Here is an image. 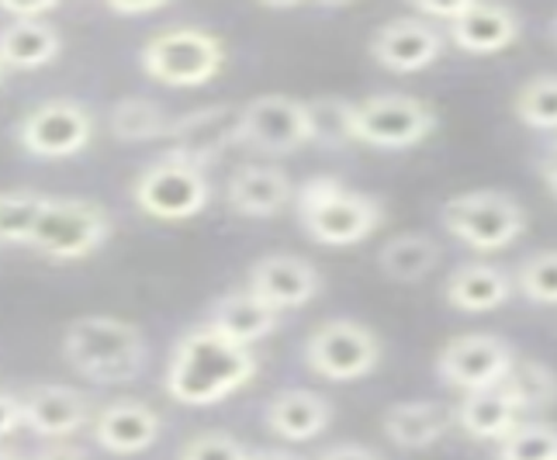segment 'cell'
<instances>
[{"mask_svg":"<svg viewBox=\"0 0 557 460\" xmlns=\"http://www.w3.org/2000/svg\"><path fill=\"white\" fill-rule=\"evenodd\" d=\"M22 423V398L0 388V439H8L11 433H17Z\"/></svg>","mask_w":557,"mask_h":460,"instance_id":"e575fe53","label":"cell"},{"mask_svg":"<svg viewBox=\"0 0 557 460\" xmlns=\"http://www.w3.org/2000/svg\"><path fill=\"white\" fill-rule=\"evenodd\" d=\"M436 263H440V243L430 239L426 233L392 236L377 253L381 274L398 284H416L422 277H430L436 271Z\"/></svg>","mask_w":557,"mask_h":460,"instance_id":"484cf974","label":"cell"},{"mask_svg":"<svg viewBox=\"0 0 557 460\" xmlns=\"http://www.w3.org/2000/svg\"><path fill=\"white\" fill-rule=\"evenodd\" d=\"M541 181L547 184V190H550L554 201H557V136L547 142L544 157H541Z\"/></svg>","mask_w":557,"mask_h":460,"instance_id":"f35d334b","label":"cell"},{"mask_svg":"<svg viewBox=\"0 0 557 460\" xmlns=\"http://www.w3.org/2000/svg\"><path fill=\"white\" fill-rule=\"evenodd\" d=\"M295 215L305 236L319 246H357L384 222V204L336 177H312L295 190Z\"/></svg>","mask_w":557,"mask_h":460,"instance_id":"3957f363","label":"cell"},{"mask_svg":"<svg viewBox=\"0 0 557 460\" xmlns=\"http://www.w3.org/2000/svg\"><path fill=\"white\" fill-rule=\"evenodd\" d=\"M454 423V412L440 401H398L384 412V436L401 450H430L436 439H444Z\"/></svg>","mask_w":557,"mask_h":460,"instance_id":"603a6c76","label":"cell"},{"mask_svg":"<svg viewBox=\"0 0 557 460\" xmlns=\"http://www.w3.org/2000/svg\"><path fill=\"white\" fill-rule=\"evenodd\" d=\"M132 201L143 215L160 222H187L201 215L211 201L208 170L190 163L177 152H163L132 184Z\"/></svg>","mask_w":557,"mask_h":460,"instance_id":"5b68a950","label":"cell"},{"mask_svg":"<svg viewBox=\"0 0 557 460\" xmlns=\"http://www.w3.org/2000/svg\"><path fill=\"white\" fill-rule=\"evenodd\" d=\"M160 430H163L160 412L136 398H119L94 415V444L114 457H132L149 450L157 444Z\"/></svg>","mask_w":557,"mask_h":460,"instance_id":"2e32d148","label":"cell"},{"mask_svg":"<svg viewBox=\"0 0 557 460\" xmlns=\"http://www.w3.org/2000/svg\"><path fill=\"white\" fill-rule=\"evenodd\" d=\"M143 73L166 87H201L215 80L225 63V46L205 28H166L143 46Z\"/></svg>","mask_w":557,"mask_h":460,"instance_id":"8992f818","label":"cell"},{"mask_svg":"<svg viewBox=\"0 0 557 460\" xmlns=\"http://www.w3.org/2000/svg\"><path fill=\"white\" fill-rule=\"evenodd\" d=\"M90 419V401L76 388L38 385L28 395H22V423L46 439H66L81 426H87Z\"/></svg>","mask_w":557,"mask_h":460,"instance_id":"ac0fdd59","label":"cell"},{"mask_svg":"<svg viewBox=\"0 0 557 460\" xmlns=\"http://www.w3.org/2000/svg\"><path fill=\"white\" fill-rule=\"evenodd\" d=\"M309 111L305 101L287 98V94H260L243 104L239 146H249L267 157H287L301 146H309Z\"/></svg>","mask_w":557,"mask_h":460,"instance_id":"7c38bea8","label":"cell"},{"mask_svg":"<svg viewBox=\"0 0 557 460\" xmlns=\"http://www.w3.org/2000/svg\"><path fill=\"white\" fill-rule=\"evenodd\" d=\"M322 287V277L315 271V263H309L305 257H292V253H271L257 260L249 266V287L260 301L271 304L274 312H287V309H301L309 304Z\"/></svg>","mask_w":557,"mask_h":460,"instance_id":"9a60e30c","label":"cell"},{"mask_svg":"<svg viewBox=\"0 0 557 460\" xmlns=\"http://www.w3.org/2000/svg\"><path fill=\"white\" fill-rule=\"evenodd\" d=\"M498 460H557V426L520 423L498 439Z\"/></svg>","mask_w":557,"mask_h":460,"instance_id":"1f68e13d","label":"cell"},{"mask_svg":"<svg viewBox=\"0 0 557 460\" xmlns=\"http://www.w3.org/2000/svg\"><path fill=\"white\" fill-rule=\"evenodd\" d=\"M0 460H25L22 453H14V450H8V447H0Z\"/></svg>","mask_w":557,"mask_h":460,"instance_id":"b9f144b4","label":"cell"},{"mask_svg":"<svg viewBox=\"0 0 557 460\" xmlns=\"http://www.w3.org/2000/svg\"><path fill=\"white\" fill-rule=\"evenodd\" d=\"M0 11H4L11 22H38V17H46L55 11L52 0H42V4H0Z\"/></svg>","mask_w":557,"mask_h":460,"instance_id":"d590c367","label":"cell"},{"mask_svg":"<svg viewBox=\"0 0 557 460\" xmlns=\"http://www.w3.org/2000/svg\"><path fill=\"white\" fill-rule=\"evenodd\" d=\"M512 347L506 339L488 336V333H468V336H454L436 357V374L444 385L457 391H485L503 385V377L512 368Z\"/></svg>","mask_w":557,"mask_h":460,"instance_id":"8fae6325","label":"cell"},{"mask_svg":"<svg viewBox=\"0 0 557 460\" xmlns=\"http://www.w3.org/2000/svg\"><path fill=\"white\" fill-rule=\"evenodd\" d=\"M547 32H550V42L557 46V14L550 17V28H547Z\"/></svg>","mask_w":557,"mask_h":460,"instance_id":"7bdbcfd3","label":"cell"},{"mask_svg":"<svg viewBox=\"0 0 557 460\" xmlns=\"http://www.w3.org/2000/svg\"><path fill=\"white\" fill-rule=\"evenodd\" d=\"M503 391L520 412H544L557 406V374L533 357H516L503 377Z\"/></svg>","mask_w":557,"mask_h":460,"instance_id":"4316f807","label":"cell"},{"mask_svg":"<svg viewBox=\"0 0 557 460\" xmlns=\"http://www.w3.org/2000/svg\"><path fill=\"white\" fill-rule=\"evenodd\" d=\"M512 111L527 128L557 132V73H536L516 90Z\"/></svg>","mask_w":557,"mask_h":460,"instance_id":"f1b7e54d","label":"cell"},{"mask_svg":"<svg viewBox=\"0 0 557 460\" xmlns=\"http://www.w3.org/2000/svg\"><path fill=\"white\" fill-rule=\"evenodd\" d=\"M225 198L236 215L246 219H271L295 201V184L281 166L271 163H243L228 177Z\"/></svg>","mask_w":557,"mask_h":460,"instance_id":"d6986e66","label":"cell"},{"mask_svg":"<svg viewBox=\"0 0 557 460\" xmlns=\"http://www.w3.org/2000/svg\"><path fill=\"white\" fill-rule=\"evenodd\" d=\"M309 111V139L325 149H343L354 142V101L343 98H315L305 101Z\"/></svg>","mask_w":557,"mask_h":460,"instance_id":"f546056e","label":"cell"},{"mask_svg":"<svg viewBox=\"0 0 557 460\" xmlns=\"http://www.w3.org/2000/svg\"><path fill=\"white\" fill-rule=\"evenodd\" d=\"M249 460H301L298 453H292V450H253L249 453Z\"/></svg>","mask_w":557,"mask_h":460,"instance_id":"60d3db41","label":"cell"},{"mask_svg":"<svg viewBox=\"0 0 557 460\" xmlns=\"http://www.w3.org/2000/svg\"><path fill=\"white\" fill-rule=\"evenodd\" d=\"M35 460H87V453L76 444H63V439H55V444H46L42 450H38Z\"/></svg>","mask_w":557,"mask_h":460,"instance_id":"74e56055","label":"cell"},{"mask_svg":"<svg viewBox=\"0 0 557 460\" xmlns=\"http://www.w3.org/2000/svg\"><path fill=\"white\" fill-rule=\"evenodd\" d=\"M249 453H253V450H246L236 436L208 430V433L190 436L187 444L181 447L177 460H249Z\"/></svg>","mask_w":557,"mask_h":460,"instance_id":"836d02e7","label":"cell"},{"mask_svg":"<svg viewBox=\"0 0 557 460\" xmlns=\"http://www.w3.org/2000/svg\"><path fill=\"white\" fill-rule=\"evenodd\" d=\"M315 460H381L371 447H360V444H336L330 450H322Z\"/></svg>","mask_w":557,"mask_h":460,"instance_id":"8d00e7d4","label":"cell"},{"mask_svg":"<svg viewBox=\"0 0 557 460\" xmlns=\"http://www.w3.org/2000/svg\"><path fill=\"white\" fill-rule=\"evenodd\" d=\"M94 139V114L81 101L52 98L35 104L22 122H17V142L25 152L42 160H66L76 157Z\"/></svg>","mask_w":557,"mask_h":460,"instance_id":"30bf717a","label":"cell"},{"mask_svg":"<svg viewBox=\"0 0 557 460\" xmlns=\"http://www.w3.org/2000/svg\"><path fill=\"white\" fill-rule=\"evenodd\" d=\"M512 274L495 263H460L444 284V298L457 312H495L512 298Z\"/></svg>","mask_w":557,"mask_h":460,"instance_id":"44dd1931","label":"cell"},{"mask_svg":"<svg viewBox=\"0 0 557 460\" xmlns=\"http://www.w3.org/2000/svg\"><path fill=\"white\" fill-rule=\"evenodd\" d=\"M111 14H122V17H139V14H157L163 11V0H149V4H111Z\"/></svg>","mask_w":557,"mask_h":460,"instance_id":"ab89813d","label":"cell"},{"mask_svg":"<svg viewBox=\"0 0 557 460\" xmlns=\"http://www.w3.org/2000/svg\"><path fill=\"white\" fill-rule=\"evenodd\" d=\"M454 423L474 439H506L516 426L523 423V412L512 406V398L503 391V385L471 391L460 398V406L454 409Z\"/></svg>","mask_w":557,"mask_h":460,"instance_id":"cb8c5ba5","label":"cell"},{"mask_svg":"<svg viewBox=\"0 0 557 460\" xmlns=\"http://www.w3.org/2000/svg\"><path fill=\"white\" fill-rule=\"evenodd\" d=\"M0 76H4V63H0Z\"/></svg>","mask_w":557,"mask_h":460,"instance_id":"ee69618b","label":"cell"},{"mask_svg":"<svg viewBox=\"0 0 557 460\" xmlns=\"http://www.w3.org/2000/svg\"><path fill=\"white\" fill-rule=\"evenodd\" d=\"M111 239V215L98 201L84 198H49L32 243L49 260H84Z\"/></svg>","mask_w":557,"mask_h":460,"instance_id":"52a82bcc","label":"cell"},{"mask_svg":"<svg viewBox=\"0 0 557 460\" xmlns=\"http://www.w3.org/2000/svg\"><path fill=\"white\" fill-rule=\"evenodd\" d=\"M512 284L520 287V295L536 304H557V249H544L520 263Z\"/></svg>","mask_w":557,"mask_h":460,"instance_id":"d6a6232c","label":"cell"},{"mask_svg":"<svg viewBox=\"0 0 557 460\" xmlns=\"http://www.w3.org/2000/svg\"><path fill=\"white\" fill-rule=\"evenodd\" d=\"M70 368L94 385H125L146 368V336L139 325L114 315L73 319L63 336Z\"/></svg>","mask_w":557,"mask_h":460,"instance_id":"7a4b0ae2","label":"cell"},{"mask_svg":"<svg viewBox=\"0 0 557 460\" xmlns=\"http://www.w3.org/2000/svg\"><path fill=\"white\" fill-rule=\"evenodd\" d=\"M436 111L412 94H374L354 104V142L374 149H412L436 132Z\"/></svg>","mask_w":557,"mask_h":460,"instance_id":"ba28073f","label":"cell"},{"mask_svg":"<svg viewBox=\"0 0 557 460\" xmlns=\"http://www.w3.org/2000/svg\"><path fill=\"white\" fill-rule=\"evenodd\" d=\"M63 49V38L52 22H11L0 28V63L11 70H38L49 66Z\"/></svg>","mask_w":557,"mask_h":460,"instance_id":"d4e9b609","label":"cell"},{"mask_svg":"<svg viewBox=\"0 0 557 460\" xmlns=\"http://www.w3.org/2000/svg\"><path fill=\"white\" fill-rule=\"evenodd\" d=\"M46 201L49 198L38 190H4L0 195V243H32Z\"/></svg>","mask_w":557,"mask_h":460,"instance_id":"4dcf8cb0","label":"cell"},{"mask_svg":"<svg viewBox=\"0 0 557 460\" xmlns=\"http://www.w3.org/2000/svg\"><path fill=\"white\" fill-rule=\"evenodd\" d=\"M108 128L119 142H152L170 136V119L157 101L122 98L108 111Z\"/></svg>","mask_w":557,"mask_h":460,"instance_id":"83f0119b","label":"cell"},{"mask_svg":"<svg viewBox=\"0 0 557 460\" xmlns=\"http://www.w3.org/2000/svg\"><path fill=\"white\" fill-rule=\"evenodd\" d=\"M450 42L460 52L471 55H492L509 49L523 32L520 14L506 4H474V0H460L457 17L447 25Z\"/></svg>","mask_w":557,"mask_h":460,"instance_id":"e0dca14e","label":"cell"},{"mask_svg":"<svg viewBox=\"0 0 557 460\" xmlns=\"http://www.w3.org/2000/svg\"><path fill=\"white\" fill-rule=\"evenodd\" d=\"M277 315L281 312H274L271 304L260 301L253 291H228L211 304L208 325L215 333H222L225 339L253 350V343H260L263 336H271L277 330V322H281Z\"/></svg>","mask_w":557,"mask_h":460,"instance_id":"7402d4cb","label":"cell"},{"mask_svg":"<svg viewBox=\"0 0 557 460\" xmlns=\"http://www.w3.org/2000/svg\"><path fill=\"white\" fill-rule=\"evenodd\" d=\"M440 222L447 233L465 243L478 253H495V249L512 246L527 233V212L506 190L478 187L454 195L444 208H440Z\"/></svg>","mask_w":557,"mask_h":460,"instance_id":"277c9868","label":"cell"},{"mask_svg":"<svg viewBox=\"0 0 557 460\" xmlns=\"http://www.w3.org/2000/svg\"><path fill=\"white\" fill-rule=\"evenodd\" d=\"M305 363L325 381H360L381 363V339L354 319H330L305 339Z\"/></svg>","mask_w":557,"mask_h":460,"instance_id":"9c48e42d","label":"cell"},{"mask_svg":"<svg viewBox=\"0 0 557 460\" xmlns=\"http://www.w3.org/2000/svg\"><path fill=\"white\" fill-rule=\"evenodd\" d=\"M263 423L274 436L287 439V444H305V439L322 436L325 426L333 423V406L315 391L287 388L267 401Z\"/></svg>","mask_w":557,"mask_h":460,"instance_id":"ffe728a7","label":"cell"},{"mask_svg":"<svg viewBox=\"0 0 557 460\" xmlns=\"http://www.w3.org/2000/svg\"><path fill=\"white\" fill-rule=\"evenodd\" d=\"M257 377V353L225 339L208 322L187 330L166 363V395L190 409H205L236 395Z\"/></svg>","mask_w":557,"mask_h":460,"instance_id":"6da1fadb","label":"cell"},{"mask_svg":"<svg viewBox=\"0 0 557 460\" xmlns=\"http://www.w3.org/2000/svg\"><path fill=\"white\" fill-rule=\"evenodd\" d=\"M239 125H243V108L236 104L195 108L170 122L166 139H174V149L170 152H177V157L208 170L215 160H222L228 149L239 146Z\"/></svg>","mask_w":557,"mask_h":460,"instance_id":"4fadbf2b","label":"cell"},{"mask_svg":"<svg viewBox=\"0 0 557 460\" xmlns=\"http://www.w3.org/2000/svg\"><path fill=\"white\" fill-rule=\"evenodd\" d=\"M444 32L419 14L392 17L371 35V55L392 73H419L440 60Z\"/></svg>","mask_w":557,"mask_h":460,"instance_id":"5bb4252c","label":"cell"}]
</instances>
